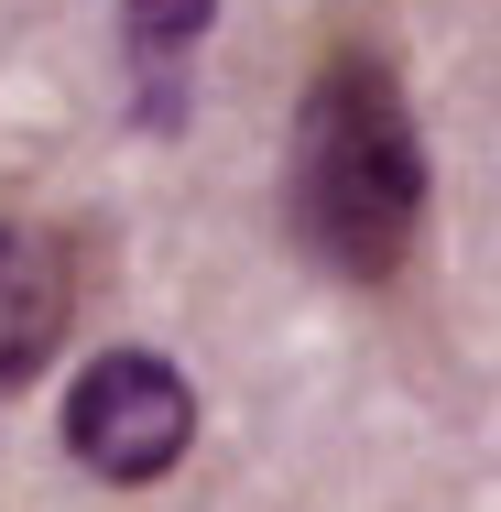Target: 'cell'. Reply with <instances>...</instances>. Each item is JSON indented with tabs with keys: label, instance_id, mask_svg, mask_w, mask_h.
<instances>
[{
	"label": "cell",
	"instance_id": "7a4b0ae2",
	"mask_svg": "<svg viewBox=\"0 0 501 512\" xmlns=\"http://www.w3.org/2000/svg\"><path fill=\"white\" fill-rule=\"evenodd\" d=\"M197 425H207V414H197L186 360H164V349H99V360L66 371L55 447H66L99 491H153V480L186 469Z\"/></svg>",
	"mask_w": 501,
	"mask_h": 512
},
{
	"label": "cell",
	"instance_id": "3957f363",
	"mask_svg": "<svg viewBox=\"0 0 501 512\" xmlns=\"http://www.w3.org/2000/svg\"><path fill=\"white\" fill-rule=\"evenodd\" d=\"M77 327V240L55 218H0V404H22Z\"/></svg>",
	"mask_w": 501,
	"mask_h": 512
},
{
	"label": "cell",
	"instance_id": "6da1fadb",
	"mask_svg": "<svg viewBox=\"0 0 501 512\" xmlns=\"http://www.w3.org/2000/svg\"><path fill=\"white\" fill-rule=\"evenodd\" d=\"M436 153L425 109L382 44H327L284 120V240L338 284H403L425 251Z\"/></svg>",
	"mask_w": 501,
	"mask_h": 512
},
{
	"label": "cell",
	"instance_id": "277c9868",
	"mask_svg": "<svg viewBox=\"0 0 501 512\" xmlns=\"http://www.w3.org/2000/svg\"><path fill=\"white\" fill-rule=\"evenodd\" d=\"M218 33V0H120V88H131V131L175 142L197 120V66Z\"/></svg>",
	"mask_w": 501,
	"mask_h": 512
}]
</instances>
